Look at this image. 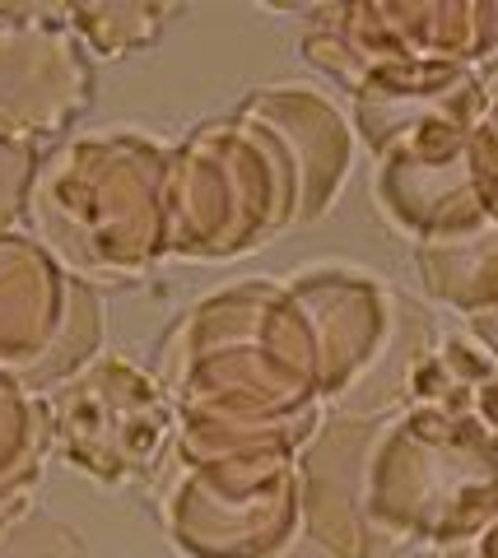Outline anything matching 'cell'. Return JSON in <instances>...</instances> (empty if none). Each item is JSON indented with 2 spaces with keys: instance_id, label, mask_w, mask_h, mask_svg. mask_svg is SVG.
Wrapping results in <instances>:
<instances>
[{
  "instance_id": "cell-1",
  "label": "cell",
  "mask_w": 498,
  "mask_h": 558,
  "mask_svg": "<svg viewBox=\"0 0 498 558\" xmlns=\"http://www.w3.org/2000/svg\"><path fill=\"white\" fill-rule=\"evenodd\" d=\"M149 391L135 368L98 359L51 396V438L94 480L141 475L163 442V410Z\"/></svg>"
},
{
  "instance_id": "cell-4",
  "label": "cell",
  "mask_w": 498,
  "mask_h": 558,
  "mask_svg": "<svg viewBox=\"0 0 498 558\" xmlns=\"http://www.w3.org/2000/svg\"><path fill=\"white\" fill-rule=\"evenodd\" d=\"M38 186V140L0 126V233L28 209Z\"/></svg>"
},
{
  "instance_id": "cell-3",
  "label": "cell",
  "mask_w": 498,
  "mask_h": 558,
  "mask_svg": "<svg viewBox=\"0 0 498 558\" xmlns=\"http://www.w3.org/2000/svg\"><path fill=\"white\" fill-rule=\"evenodd\" d=\"M51 438L47 405L33 400L20 377L0 373V535L20 526L28 494L42 475V451Z\"/></svg>"
},
{
  "instance_id": "cell-5",
  "label": "cell",
  "mask_w": 498,
  "mask_h": 558,
  "mask_svg": "<svg viewBox=\"0 0 498 558\" xmlns=\"http://www.w3.org/2000/svg\"><path fill=\"white\" fill-rule=\"evenodd\" d=\"M0 558H84L80 535H71L57 521L24 517L20 526L0 535Z\"/></svg>"
},
{
  "instance_id": "cell-2",
  "label": "cell",
  "mask_w": 498,
  "mask_h": 558,
  "mask_svg": "<svg viewBox=\"0 0 498 558\" xmlns=\"http://www.w3.org/2000/svg\"><path fill=\"white\" fill-rule=\"evenodd\" d=\"M89 102V65L51 20L0 24V126L47 135Z\"/></svg>"
}]
</instances>
